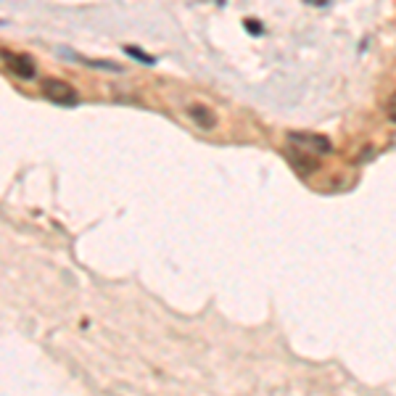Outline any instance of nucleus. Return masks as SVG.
I'll use <instances>...</instances> for the list:
<instances>
[{
    "label": "nucleus",
    "instance_id": "nucleus-2",
    "mask_svg": "<svg viewBox=\"0 0 396 396\" xmlns=\"http://www.w3.org/2000/svg\"><path fill=\"white\" fill-rule=\"evenodd\" d=\"M3 61L8 66V72H13V75L22 77V79H35V75H38V66H35V61H32L26 53L3 50Z\"/></svg>",
    "mask_w": 396,
    "mask_h": 396
},
{
    "label": "nucleus",
    "instance_id": "nucleus-6",
    "mask_svg": "<svg viewBox=\"0 0 396 396\" xmlns=\"http://www.w3.org/2000/svg\"><path fill=\"white\" fill-rule=\"evenodd\" d=\"M127 53L132 56V59H137V61H143V63H153V56H148V53H143V50L137 48V45H127Z\"/></svg>",
    "mask_w": 396,
    "mask_h": 396
},
{
    "label": "nucleus",
    "instance_id": "nucleus-4",
    "mask_svg": "<svg viewBox=\"0 0 396 396\" xmlns=\"http://www.w3.org/2000/svg\"><path fill=\"white\" fill-rule=\"evenodd\" d=\"M288 161L296 167L298 172L301 174H310V172H314L317 169V159L312 156L310 151H304V148H296V146H288Z\"/></svg>",
    "mask_w": 396,
    "mask_h": 396
},
{
    "label": "nucleus",
    "instance_id": "nucleus-7",
    "mask_svg": "<svg viewBox=\"0 0 396 396\" xmlns=\"http://www.w3.org/2000/svg\"><path fill=\"white\" fill-rule=\"evenodd\" d=\"M243 26L248 29V35H261V32H264L261 22H254V19H246V22H243Z\"/></svg>",
    "mask_w": 396,
    "mask_h": 396
},
{
    "label": "nucleus",
    "instance_id": "nucleus-1",
    "mask_svg": "<svg viewBox=\"0 0 396 396\" xmlns=\"http://www.w3.org/2000/svg\"><path fill=\"white\" fill-rule=\"evenodd\" d=\"M43 96L48 100H53V103H59V106H75L77 100H79L77 87L63 82V79H56V77H48L43 82Z\"/></svg>",
    "mask_w": 396,
    "mask_h": 396
},
{
    "label": "nucleus",
    "instance_id": "nucleus-3",
    "mask_svg": "<svg viewBox=\"0 0 396 396\" xmlns=\"http://www.w3.org/2000/svg\"><path fill=\"white\" fill-rule=\"evenodd\" d=\"M291 146L296 148H314L317 153H328L330 151V140L325 135H314V132H291Z\"/></svg>",
    "mask_w": 396,
    "mask_h": 396
},
{
    "label": "nucleus",
    "instance_id": "nucleus-5",
    "mask_svg": "<svg viewBox=\"0 0 396 396\" xmlns=\"http://www.w3.org/2000/svg\"><path fill=\"white\" fill-rule=\"evenodd\" d=\"M188 114H190V119H193L198 127H204V130H211V127L217 124L214 112H211L209 106H204V103H193V106L188 109Z\"/></svg>",
    "mask_w": 396,
    "mask_h": 396
},
{
    "label": "nucleus",
    "instance_id": "nucleus-8",
    "mask_svg": "<svg viewBox=\"0 0 396 396\" xmlns=\"http://www.w3.org/2000/svg\"><path fill=\"white\" fill-rule=\"evenodd\" d=\"M307 3H310V6H317V8H322V6H328L330 0H307Z\"/></svg>",
    "mask_w": 396,
    "mask_h": 396
}]
</instances>
